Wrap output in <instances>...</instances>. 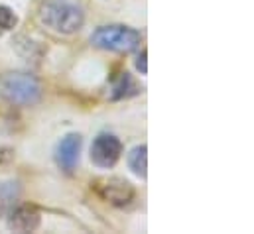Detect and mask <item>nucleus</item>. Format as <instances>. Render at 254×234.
Segmentation results:
<instances>
[{
	"mask_svg": "<svg viewBox=\"0 0 254 234\" xmlns=\"http://www.w3.org/2000/svg\"><path fill=\"white\" fill-rule=\"evenodd\" d=\"M142 36L138 30L128 28V26H101L93 32L91 44L95 48L107 50V52H119V54H128L140 48Z\"/></svg>",
	"mask_w": 254,
	"mask_h": 234,
	"instance_id": "nucleus-3",
	"label": "nucleus"
},
{
	"mask_svg": "<svg viewBox=\"0 0 254 234\" xmlns=\"http://www.w3.org/2000/svg\"><path fill=\"white\" fill-rule=\"evenodd\" d=\"M6 217L8 229L14 233H34L42 223V215L34 205H16Z\"/></svg>",
	"mask_w": 254,
	"mask_h": 234,
	"instance_id": "nucleus-6",
	"label": "nucleus"
},
{
	"mask_svg": "<svg viewBox=\"0 0 254 234\" xmlns=\"http://www.w3.org/2000/svg\"><path fill=\"white\" fill-rule=\"evenodd\" d=\"M16 24H18V16L14 14V10L8 6H0V36L14 30Z\"/></svg>",
	"mask_w": 254,
	"mask_h": 234,
	"instance_id": "nucleus-11",
	"label": "nucleus"
},
{
	"mask_svg": "<svg viewBox=\"0 0 254 234\" xmlns=\"http://www.w3.org/2000/svg\"><path fill=\"white\" fill-rule=\"evenodd\" d=\"M121 154H123V142L115 134L103 132L91 144V160L99 168H105V170L113 168L121 160Z\"/></svg>",
	"mask_w": 254,
	"mask_h": 234,
	"instance_id": "nucleus-4",
	"label": "nucleus"
},
{
	"mask_svg": "<svg viewBox=\"0 0 254 234\" xmlns=\"http://www.w3.org/2000/svg\"><path fill=\"white\" fill-rule=\"evenodd\" d=\"M136 67L140 69V73H142V75H146V73H148V67H146V52H142V54L138 56V61H136Z\"/></svg>",
	"mask_w": 254,
	"mask_h": 234,
	"instance_id": "nucleus-12",
	"label": "nucleus"
},
{
	"mask_svg": "<svg viewBox=\"0 0 254 234\" xmlns=\"http://www.w3.org/2000/svg\"><path fill=\"white\" fill-rule=\"evenodd\" d=\"M0 97L10 105L30 107L40 101L42 87L30 73H4L0 77Z\"/></svg>",
	"mask_w": 254,
	"mask_h": 234,
	"instance_id": "nucleus-2",
	"label": "nucleus"
},
{
	"mask_svg": "<svg viewBox=\"0 0 254 234\" xmlns=\"http://www.w3.org/2000/svg\"><path fill=\"white\" fill-rule=\"evenodd\" d=\"M95 191L99 193V197L115 207H125L128 205L136 191L130 185V181L123 179V177H109V179H99L95 183Z\"/></svg>",
	"mask_w": 254,
	"mask_h": 234,
	"instance_id": "nucleus-5",
	"label": "nucleus"
},
{
	"mask_svg": "<svg viewBox=\"0 0 254 234\" xmlns=\"http://www.w3.org/2000/svg\"><path fill=\"white\" fill-rule=\"evenodd\" d=\"M18 199H20V187L18 183H2L0 185V217H6L16 205H18Z\"/></svg>",
	"mask_w": 254,
	"mask_h": 234,
	"instance_id": "nucleus-8",
	"label": "nucleus"
},
{
	"mask_svg": "<svg viewBox=\"0 0 254 234\" xmlns=\"http://www.w3.org/2000/svg\"><path fill=\"white\" fill-rule=\"evenodd\" d=\"M136 93H138V89H136V83L132 81V77L128 73H123L119 77V81L113 85L111 99H125V97H132Z\"/></svg>",
	"mask_w": 254,
	"mask_h": 234,
	"instance_id": "nucleus-10",
	"label": "nucleus"
},
{
	"mask_svg": "<svg viewBox=\"0 0 254 234\" xmlns=\"http://www.w3.org/2000/svg\"><path fill=\"white\" fill-rule=\"evenodd\" d=\"M42 22L58 34H75L85 22V10L79 0H46L40 12Z\"/></svg>",
	"mask_w": 254,
	"mask_h": 234,
	"instance_id": "nucleus-1",
	"label": "nucleus"
},
{
	"mask_svg": "<svg viewBox=\"0 0 254 234\" xmlns=\"http://www.w3.org/2000/svg\"><path fill=\"white\" fill-rule=\"evenodd\" d=\"M128 168L140 177H146L148 170V156H146V146H136L128 154Z\"/></svg>",
	"mask_w": 254,
	"mask_h": 234,
	"instance_id": "nucleus-9",
	"label": "nucleus"
},
{
	"mask_svg": "<svg viewBox=\"0 0 254 234\" xmlns=\"http://www.w3.org/2000/svg\"><path fill=\"white\" fill-rule=\"evenodd\" d=\"M79 154H81V136L79 134H67L60 142L58 152H56L58 166L64 170L65 174H71L77 168Z\"/></svg>",
	"mask_w": 254,
	"mask_h": 234,
	"instance_id": "nucleus-7",
	"label": "nucleus"
}]
</instances>
